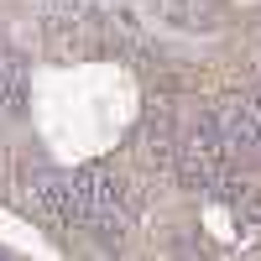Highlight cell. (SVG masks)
I'll return each mask as SVG.
<instances>
[{
  "label": "cell",
  "mask_w": 261,
  "mask_h": 261,
  "mask_svg": "<svg viewBox=\"0 0 261 261\" xmlns=\"http://www.w3.org/2000/svg\"><path fill=\"white\" fill-rule=\"evenodd\" d=\"M136 115V84L120 68H68L42 79L37 120L58 157H99Z\"/></svg>",
  "instance_id": "cell-1"
}]
</instances>
